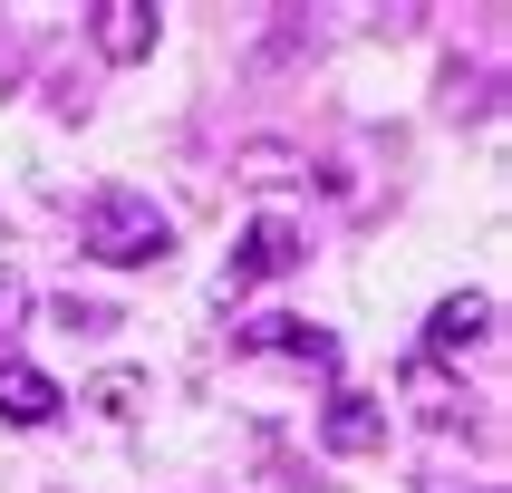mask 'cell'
I'll return each instance as SVG.
<instances>
[{
  "instance_id": "1",
  "label": "cell",
  "mask_w": 512,
  "mask_h": 493,
  "mask_svg": "<svg viewBox=\"0 0 512 493\" xmlns=\"http://www.w3.org/2000/svg\"><path fill=\"white\" fill-rule=\"evenodd\" d=\"M78 242L107 261V271H145V261H165V252H174V223L136 194V184H107V194H87Z\"/></svg>"
},
{
  "instance_id": "2",
  "label": "cell",
  "mask_w": 512,
  "mask_h": 493,
  "mask_svg": "<svg viewBox=\"0 0 512 493\" xmlns=\"http://www.w3.org/2000/svg\"><path fill=\"white\" fill-rule=\"evenodd\" d=\"M281 271H300V232H290L281 213H261V223L232 242V261H223V300H242L252 281H281Z\"/></svg>"
},
{
  "instance_id": "3",
  "label": "cell",
  "mask_w": 512,
  "mask_h": 493,
  "mask_svg": "<svg viewBox=\"0 0 512 493\" xmlns=\"http://www.w3.org/2000/svg\"><path fill=\"white\" fill-rule=\"evenodd\" d=\"M232 348H242V358H300V368H319V377L339 368V339H329L319 319H242Z\"/></svg>"
},
{
  "instance_id": "4",
  "label": "cell",
  "mask_w": 512,
  "mask_h": 493,
  "mask_svg": "<svg viewBox=\"0 0 512 493\" xmlns=\"http://www.w3.org/2000/svg\"><path fill=\"white\" fill-rule=\"evenodd\" d=\"M319 445H329V455H377V445H387V406L339 387V397L319 406Z\"/></svg>"
},
{
  "instance_id": "5",
  "label": "cell",
  "mask_w": 512,
  "mask_h": 493,
  "mask_svg": "<svg viewBox=\"0 0 512 493\" xmlns=\"http://www.w3.org/2000/svg\"><path fill=\"white\" fill-rule=\"evenodd\" d=\"M87 39H97L116 68H136V58H155V10H145V0H97V10H87Z\"/></svg>"
},
{
  "instance_id": "6",
  "label": "cell",
  "mask_w": 512,
  "mask_h": 493,
  "mask_svg": "<svg viewBox=\"0 0 512 493\" xmlns=\"http://www.w3.org/2000/svg\"><path fill=\"white\" fill-rule=\"evenodd\" d=\"M484 339H493V300H484V290L435 300V319H426V358H464V348H484Z\"/></svg>"
},
{
  "instance_id": "7",
  "label": "cell",
  "mask_w": 512,
  "mask_h": 493,
  "mask_svg": "<svg viewBox=\"0 0 512 493\" xmlns=\"http://www.w3.org/2000/svg\"><path fill=\"white\" fill-rule=\"evenodd\" d=\"M58 377H39V368H20V358H0V426H49L58 416Z\"/></svg>"
},
{
  "instance_id": "8",
  "label": "cell",
  "mask_w": 512,
  "mask_h": 493,
  "mask_svg": "<svg viewBox=\"0 0 512 493\" xmlns=\"http://www.w3.org/2000/svg\"><path fill=\"white\" fill-rule=\"evenodd\" d=\"M290 174H300L290 145H242V184H290Z\"/></svg>"
},
{
  "instance_id": "9",
  "label": "cell",
  "mask_w": 512,
  "mask_h": 493,
  "mask_svg": "<svg viewBox=\"0 0 512 493\" xmlns=\"http://www.w3.org/2000/svg\"><path fill=\"white\" fill-rule=\"evenodd\" d=\"M136 406H145V377H126V368H116V377H97V416H116V426H126Z\"/></svg>"
},
{
  "instance_id": "10",
  "label": "cell",
  "mask_w": 512,
  "mask_h": 493,
  "mask_svg": "<svg viewBox=\"0 0 512 493\" xmlns=\"http://www.w3.org/2000/svg\"><path fill=\"white\" fill-rule=\"evenodd\" d=\"M20 310H29V281L10 271V261H0V329H20Z\"/></svg>"
},
{
  "instance_id": "11",
  "label": "cell",
  "mask_w": 512,
  "mask_h": 493,
  "mask_svg": "<svg viewBox=\"0 0 512 493\" xmlns=\"http://www.w3.org/2000/svg\"><path fill=\"white\" fill-rule=\"evenodd\" d=\"M58 329H78V339H87V329H116V319L97 310V300H58Z\"/></svg>"
}]
</instances>
